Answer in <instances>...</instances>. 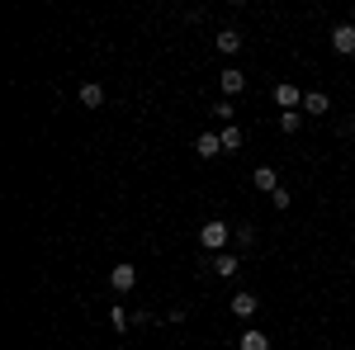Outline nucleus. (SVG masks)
<instances>
[{"mask_svg":"<svg viewBox=\"0 0 355 350\" xmlns=\"http://www.w3.org/2000/svg\"><path fill=\"white\" fill-rule=\"evenodd\" d=\"M227 242H232V227H227L223 218H214V222L199 227V246H204V251H218V256H223V246H227Z\"/></svg>","mask_w":355,"mask_h":350,"instance_id":"obj_1","label":"nucleus"},{"mask_svg":"<svg viewBox=\"0 0 355 350\" xmlns=\"http://www.w3.org/2000/svg\"><path fill=\"white\" fill-rule=\"evenodd\" d=\"M331 53H341V57L355 53V24H336L331 28Z\"/></svg>","mask_w":355,"mask_h":350,"instance_id":"obj_2","label":"nucleus"},{"mask_svg":"<svg viewBox=\"0 0 355 350\" xmlns=\"http://www.w3.org/2000/svg\"><path fill=\"white\" fill-rule=\"evenodd\" d=\"M133 284H137V265H114L110 270V289L114 294H128Z\"/></svg>","mask_w":355,"mask_h":350,"instance_id":"obj_3","label":"nucleus"},{"mask_svg":"<svg viewBox=\"0 0 355 350\" xmlns=\"http://www.w3.org/2000/svg\"><path fill=\"white\" fill-rule=\"evenodd\" d=\"M218 85H223V95L232 100V95H242V90H246V76L237 71V67H223V71H218Z\"/></svg>","mask_w":355,"mask_h":350,"instance_id":"obj_4","label":"nucleus"},{"mask_svg":"<svg viewBox=\"0 0 355 350\" xmlns=\"http://www.w3.org/2000/svg\"><path fill=\"white\" fill-rule=\"evenodd\" d=\"M275 105L279 109H289V114H294V109L303 105V95H299V85H289V81H279L275 85Z\"/></svg>","mask_w":355,"mask_h":350,"instance_id":"obj_5","label":"nucleus"},{"mask_svg":"<svg viewBox=\"0 0 355 350\" xmlns=\"http://www.w3.org/2000/svg\"><path fill=\"white\" fill-rule=\"evenodd\" d=\"M194 157H204V161L223 157V137H218V133H199V142H194Z\"/></svg>","mask_w":355,"mask_h":350,"instance_id":"obj_6","label":"nucleus"},{"mask_svg":"<svg viewBox=\"0 0 355 350\" xmlns=\"http://www.w3.org/2000/svg\"><path fill=\"white\" fill-rule=\"evenodd\" d=\"M237 350H270V336L251 326V331H242V341H237Z\"/></svg>","mask_w":355,"mask_h":350,"instance_id":"obj_7","label":"nucleus"},{"mask_svg":"<svg viewBox=\"0 0 355 350\" xmlns=\"http://www.w3.org/2000/svg\"><path fill=\"white\" fill-rule=\"evenodd\" d=\"M81 105H85V109H100V105H105V85L85 81V85H81Z\"/></svg>","mask_w":355,"mask_h":350,"instance_id":"obj_8","label":"nucleus"},{"mask_svg":"<svg viewBox=\"0 0 355 350\" xmlns=\"http://www.w3.org/2000/svg\"><path fill=\"white\" fill-rule=\"evenodd\" d=\"M251 185H256V189H270V194H275V189H279V175H275L270 166H256V175H251Z\"/></svg>","mask_w":355,"mask_h":350,"instance_id":"obj_9","label":"nucleus"},{"mask_svg":"<svg viewBox=\"0 0 355 350\" xmlns=\"http://www.w3.org/2000/svg\"><path fill=\"white\" fill-rule=\"evenodd\" d=\"M303 109H308V114H327L331 100L322 95V90H308V95H303Z\"/></svg>","mask_w":355,"mask_h":350,"instance_id":"obj_10","label":"nucleus"},{"mask_svg":"<svg viewBox=\"0 0 355 350\" xmlns=\"http://www.w3.org/2000/svg\"><path fill=\"white\" fill-rule=\"evenodd\" d=\"M256 308H261L256 294H237V298H232V313H237V317H256Z\"/></svg>","mask_w":355,"mask_h":350,"instance_id":"obj_11","label":"nucleus"},{"mask_svg":"<svg viewBox=\"0 0 355 350\" xmlns=\"http://www.w3.org/2000/svg\"><path fill=\"white\" fill-rule=\"evenodd\" d=\"M223 152H237V147H242V142H246V137H242V128H237V123H227V128H223Z\"/></svg>","mask_w":355,"mask_h":350,"instance_id":"obj_12","label":"nucleus"},{"mask_svg":"<svg viewBox=\"0 0 355 350\" xmlns=\"http://www.w3.org/2000/svg\"><path fill=\"white\" fill-rule=\"evenodd\" d=\"M214 270H218V279H232V274L242 270V261H237V256H218V261H214Z\"/></svg>","mask_w":355,"mask_h":350,"instance_id":"obj_13","label":"nucleus"},{"mask_svg":"<svg viewBox=\"0 0 355 350\" xmlns=\"http://www.w3.org/2000/svg\"><path fill=\"white\" fill-rule=\"evenodd\" d=\"M237 48H242V33H237V28H223L218 33V53H237Z\"/></svg>","mask_w":355,"mask_h":350,"instance_id":"obj_14","label":"nucleus"},{"mask_svg":"<svg viewBox=\"0 0 355 350\" xmlns=\"http://www.w3.org/2000/svg\"><path fill=\"white\" fill-rule=\"evenodd\" d=\"M110 322H114V331H128V322H133V313H123V308H110Z\"/></svg>","mask_w":355,"mask_h":350,"instance_id":"obj_15","label":"nucleus"},{"mask_svg":"<svg viewBox=\"0 0 355 350\" xmlns=\"http://www.w3.org/2000/svg\"><path fill=\"white\" fill-rule=\"evenodd\" d=\"M232 242L237 246H256V227H232Z\"/></svg>","mask_w":355,"mask_h":350,"instance_id":"obj_16","label":"nucleus"},{"mask_svg":"<svg viewBox=\"0 0 355 350\" xmlns=\"http://www.w3.org/2000/svg\"><path fill=\"white\" fill-rule=\"evenodd\" d=\"M299 123H303V114H279V128L284 133H299Z\"/></svg>","mask_w":355,"mask_h":350,"instance_id":"obj_17","label":"nucleus"},{"mask_svg":"<svg viewBox=\"0 0 355 350\" xmlns=\"http://www.w3.org/2000/svg\"><path fill=\"white\" fill-rule=\"evenodd\" d=\"M270 204H275V209H279V213H284V209L294 204V194H289V189H275V194H270Z\"/></svg>","mask_w":355,"mask_h":350,"instance_id":"obj_18","label":"nucleus"},{"mask_svg":"<svg viewBox=\"0 0 355 350\" xmlns=\"http://www.w3.org/2000/svg\"><path fill=\"white\" fill-rule=\"evenodd\" d=\"M214 114H218V123H223V128L232 123V105H227V100H218V109H214Z\"/></svg>","mask_w":355,"mask_h":350,"instance_id":"obj_19","label":"nucleus"}]
</instances>
